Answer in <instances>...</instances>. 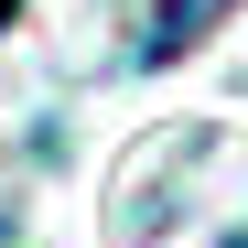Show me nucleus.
Here are the masks:
<instances>
[{
    "mask_svg": "<svg viewBox=\"0 0 248 248\" xmlns=\"http://www.w3.org/2000/svg\"><path fill=\"white\" fill-rule=\"evenodd\" d=\"M11 11H22V0H0V32H11Z\"/></svg>",
    "mask_w": 248,
    "mask_h": 248,
    "instance_id": "f03ea898",
    "label": "nucleus"
},
{
    "mask_svg": "<svg viewBox=\"0 0 248 248\" xmlns=\"http://www.w3.org/2000/svg\"><path fill=\"white\" fill-rule=\"evenodd\" d=\"M237 11V0H151V32H140V65H173V54H194L205 32H216Z\"/></svg>",
    "mask_w": 248,
    "mask_h": 248,
    "instance_id": "f257e3e1",
    "label": "nucleus"
}]
</instances>
